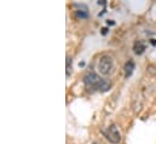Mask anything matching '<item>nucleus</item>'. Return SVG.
Listing matches in <instances>:
<instances>
[{"label":"nucleus","instance_id":"1","mask_svg":"<svg viewBox=\"0 0 156 144\" xmlns=\"http://www.w3.org/2000/svg\"><path fill=\"white\" fill-rule=\"evenodd\" d=\"M83 84L86 85L87 88L96 90V91H99V92H107L112 87L110 81H108L105 79H102L99 75H97L96 73L93 72H90L87 73V74H85V76H83Z\"/></svg>","mask_w":156,"mask_h":144},{"label":"nucleus","instance_id":"2","mask_svg":"<svg viewBox=\"0 0 156 144\" xmlns=\"http://www.w3.org/2000/svg\"><path fill=\"white\" fill-rule=\"evenodd\" d=\"M114 69V61L109 55H104L101 57L98 62V70L102 75H109Z\"/></svg>","mask_w":156,"mask_h":144},{"label":"nucleus","instance_id":"3","mask_svg":"<svg viewBox=\"0 0 156 144\" xmlns=\"http://www.w3.org/2000/svg\"><path fill=\"white\" fill-rule=\"evenodd\" d=\"M104 136H105V138H107L110 143H113V144H117L121 141V133H120V131H119V128H117V126L115 124L110 125V126L105 130Z\"/></svg>","mask_w":156,"mask_h":144},{"label":"nucleus","instance_id":"4","mask_svg":"<svg viewBox=\"0 0 156 144\" xmlns=\"http://www.w3.org/2000/svg\"><path fill=\"white\" fill-rule=\"evenodd\" d=\"M145 50H147V44H145L144 41H142V40H137V41L134 42V45H133V51H134L136 55L140 56V55L144 53Z\"/></svg>","mask_w":156,"mask_h":144},{"label":"nucleus","instance_id":"5","mask_svg":"<svg viewBox=\"0 0 156 144\" xmlns=\"http://www.w3.org/2000/svg\"><path fill=\"white\" fill-rule=\"evenodd\" d=\"M134 62L133 61H128V62H126V64H125V77L126 79H128L131 75H132V73L134 70Z\"/></svg>","mask_w":156,"mask_h":144},{"label":"nucleus","instance_id":"6","mask_svg":"<svg viewBox=\"0 0 156 144\" xmlns=\"http://www.w3.org/2000/svg\"><path fill=\"white\" fill-rule=\"evenodd\" d=\"M72 63H73V61H72V57H69V56H67V66H66V73H67V77H69L70 76V74H72Z\"/></svg>","mask_w":156,"mask_h":144},{"label":"nucleus","instance_id":"7","mask_svg":"<svg viewBox=\"0 0 156 144\" xmlns=\"http://www.w3.org/2000/svg\"><path fill=\"white\" fill-rule=\"evenodd\" d=\"M75 15H76V17L78 18H87L88 17V12H87V10H76L75 11Z\"/></svg>","mask_w":156,"mask_h":144},{"label":"nucleus","instance_id":"8","mask_svg":"<svg viewBox=\"0 0 156 144\" xmlns=\"http://www.w3.org/2000/svg\"><path fill=\"white\" fill-rule=\"evenodd\" d=\"M107 32H108V29H107V28H103V29H102V34H103V35H105V34H107Z\"/></svg>","mask_w":156,"mask_h":144}]
</instances>
